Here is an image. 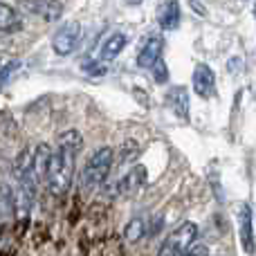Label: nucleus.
Wrapping results in <instances>:
<instances>
[{
  "instance_id": "423d86ee",
  "label": "nucleus",
  "mask_w": 256,
  "mask_h": 256,
  "mask_svg": "<svg viewBox=\"0 0 256 256\" xmlns=\"http://www.w3.org/2000/svg\"><path fill=\"white\" fill-rule=\"evenodd\" d=\"M214 86H216V76L214 70L207 63H198L194 70V92L200 99H209L214 94Z\"/></svg>"
},
{
  "instance_id": "a211bd4d",
  "label": "nucleus",
  "mask_w": 256,
  "mask_h": 256,
  "mask_svg": "<svg viewBox=\"0 0 256 256\" xmlns=\"http://www.w3.org/2000/svg\"><path fill=\"white\" fill-rule=\"evenodd\" d=\"M16 68H18V63H16V61L9 63V66H4V68H0V86H2L4 81L9 79V74H12V72L16 70Z\"/></svg>"
},
{
  "instance_id": "2eb2a0df",
  "label": "nucleus",
  "mask_w": 256,
  "mask_h": 256,
  "mask_svg": "<svg viewBox=\"0 0 256 256\" xmlns=\"http://www.w3.org/2000/svg\"><path fill=\"white\" fill-rule=\"evenodd\" d=\"M124 236H126L128 243H140V240L146 236V222L142 220V218H132V220L126 225Z\"/></svg>"
},
{
  "instance_id": "0eeeda50",
  "label": "nucleus",
  "mask_w": 256,
  "mask_h": 256,
  "mask_svg": "<svg viewBox=\"0 0 256 256\" xmlns=\"http://www.w3.org/2000/svg\"><path fill=\"white\" fill-rule=\"evenodd\" d=\"M50 160H52V148L50 144H38L32 153V173H34L36 184L48 180V168H50Z\"/></svg>"
},
{
  "instance_id": "39448f33",
  "label": "nucleus",
  "mask_w": 256,
  "mask_h": 256,
  "mask_svg": "<svg viewBox=\"0 0 256 256\" xmlns=\"http://www.w3.org/2000/svg\"><path fill=\"white\" fill-rule=\"evenodd\" d=\"M162 50H164L162 36H148L146 43L142 45L140 54H137V66L144 68V70H150V68L155 66V61L162 58Z\"/></svg>"
},
{
  "instance_id": "f03ea898",
  "label": "nucleus",
  "mask_w": 256,
  "mask_h": 256,
  "mask_svg": "<svg viewBox=\"0 0 256 256\" xmlns=\"http://www.w3.org/2000/svg\"><path fill=\"white\" fill-rule=\"evenodd\" d=\"M112 160H115V153H112L110 146H102V148H97L90 155L84 171H81V186H84V191H94L106 182L108 173L112 168Z\"/></svg>"
},
{
  "instance_id": "6e6552de",
  "label": "nucleus",
  "mask_w": 256,
  "mask_h": 256,
  "mask_svg": "<svg viewBox=\"0 0 256 256\" xmlns=\"http://www.w3.org/2000/svg\"><path fill=\"white\" fill-rule=\"evenodd\" d=\"M27 9L48 22H56L63 14V4L58 0H25Z\"/></svg>"
},
{
  "instance_id": "412c9836",
  "label": "nucleus",
  "mask_w": 256,
  "mask_h": 256,
  "mask_svg": "<svg viewBox=\"0 0 256 256\" xmlns=\"http://www.w3.org/2000/svg\"><path fill=\"white\" fill-rule=\"evenodd\" d=\"M126 2H128V4H132V7H135V4H140L142 0H126Z\"/></svg>"
},
{
  "instance_id": "9b49d317",
  "label": "nucleus",
  "mask_w": 256,
  "mask_h": 256,
  "mask_svg": "<svg viewBox=\"0 0 256 256\" xmlns=\"http://www.w3.org/2000/svg\"><path fill=\"white\" fill-rule=\"evenodd\" d=\"M166 104L176 117H180V120L189 117V92H186V88H182V86L171 88L166 92Z\"/></svg>"
},
{
  "instance_id": "9d476101",
  "label": "nucleus",
  "mask_w": 256,
  "mask_h": 256,
  "mask_svg": "<svg viewBox=\"0 0 256 256\" xmlns=\"http://www.w3.org/2000/svg\"><path fill=\"white\" fill-rule=\"evenodd\" d=\"M238 227H240V243L248 254H254V232H252V209L250 204L238 207Z\"/></svg>"
},
{
  "instance_id": "f3484780",
  "label": "nucleus",
  "mask_w": 256,
  "mask_h": 256,
  "mask_svg": "<svg viewBox=\"0 0 256 256\" xmlns=\"http://www.w3.org/2000/svg\"><path fill=\"white\" fill-rule=\"evenodd\" d=\"M150 72H153V79H155V84H166L168 81V68H166V63L160 58V61H155V66L150 68Z\"/></svg>"
},
{
  "instance_id": "f257e3e1",
  "label": "nucleus",
  "mask_w": 256,
  "mask_h": 256,
  "mask_svg": "<svg viewBox=\"0 0 256 256\" xmlns=\"http://www.w3.org/2000/svg\"><path fill=\"white\" fill-rule=\"evenodd\" d=\"M81 146H84V137L74 128L58 135V146H56V150H52L48 180H45V184H48L52 196H66L70 191L72 180H74L76 153L81 150Z\"/></svg>"
},
{
  "instance_id": "1a4fd4ad",
  "label": "nucleus",
  "mask_w": 256,
  "mask_h": 256,
  "mask_svg": "<svg viewBox=\"0 0 256 256\" xmlns=\"http://www.w3.org/2000/svg\"><path fill=\"white\" fill-rule=\"evenodd\" d=\"M25 27L20 12L0 0V34H16Z\"/></svg>"
},
{
  "instance_id": "dca6fc26",
  "label": "nucleus",
  "mask_w": 256,
  "mask_h": 256,
  "mask_svg": "<svg viewBox=\"0 0 256 256\" xmlns=\"http://www.w3.org/2000/svg\"><path fill=\"white\" fill-rule=\"evenodd\" d=\"M14 212V189L7 184H0V214Z\"/></svg>"
},
{
  "instance_id": "7ed1b4c3",
  "label": "nucleus",
  "mask_w": 256,
  "mask_h": 256,
  "mask_svg": "<svg viewBox=\"0 0 256 256\" xmlns=\"http://www.w3.org/2000/svg\"><path fill=\"white\" fill-rule=\"evenodd\" d=\"M196 238H198V225L196 222H182L180 227H176L166 236L158 256H184L196 245Z\"/></svg>"
},
{
  "instance_id": "6ab92c4d",
  "label": "nucleus",
  "mask_w": 256,
  "mask_h": 256,
  "mask_svg": "<svg viewBox=\"0 0 256 256\" xmlns=\"http://www.w3.org/2000/svg\"><path fill=\"white\" fill-rule=\"evenodd\" d=\"M184 256H209V250L204 245H194Z\"/></svg>"
},
{
  "instance_id": "ddd939ff",
  "label": "nucleus",
  "mask_w": 256,
  "mask_h": 256,
  "mask_svg": "<svg viewBox=\"0 0 256 256\" xmlns=\"http://www.w3.org/2000/svg\"><path fill=\"white\" fill-rule=\"evenodd\" d=\"M126 43H128V38H126V34H122V32H115V34L108 36L102 45V54H99L102 63H108V61H112V58L120 56V54L124 52Z\"/></svg>"
},
{
  "instance_id": "20e7f679",
  "label": "nucleus",
  "mask_w": 256,
  "mask_h": 256,
  "mask_svg": "<svg viewBox=\"0 0 256 256\" xmlns=\"http://www.w3.org/2000/svg\"><path fill=\"white\" fill-rule=\"evenodd\" d=\"M81 22L76 20H70L66 25H61L52 36V50L58 54V56H70L81 43Z\"/></svg>"
},
{
  "instance_id": "aec40b11",
  "label": "nucleus",
  "mask_w": 256,
  "mask_h": 256,
  "mask_svg": "<svg viewBox=\"0 0 256 256\" xmlns=\"http://www.w3.org/2000/svg\"><path fill=\"white\" fill-rule=\"evenodd\" d=\"M191 7H194L198 14H202V16H204V7H202V2H200V0H191Z\"/></svg>"
},
{
  "instance_id": "4468645a",
  "label": "nucleus",
  "mask_w": 256,
  "mask_h": 256,
  "mask_svg": "<svg viewBox=\"0 0 256 256\" xmlns=\"http://www.w3.org/2000/svg\"><path fill=\"white\" fill-rule=\"evenodd\" d=\"M144 182H146V168L144 166H132L130 171L120 180V194H126V196L137 194V191L144 186Z\"/></svg>"
},
{
  "instance_id": "f8f14e48",
  "label": "nucleus",
  "mask_w": 256,
  "mask_h": 256,
  "mask_svg": "<svg viewBox=\"0 0 256 256\" xmlns=\"http://www.w3.org/2000/svg\"><path fill=\"white\" fill-rule=\"evenodd\" d=\"M158 20L164 32L176 30V27L180 25V2H178V0H164V4L160 7Z\"/></svg>"
}]
</instances>
